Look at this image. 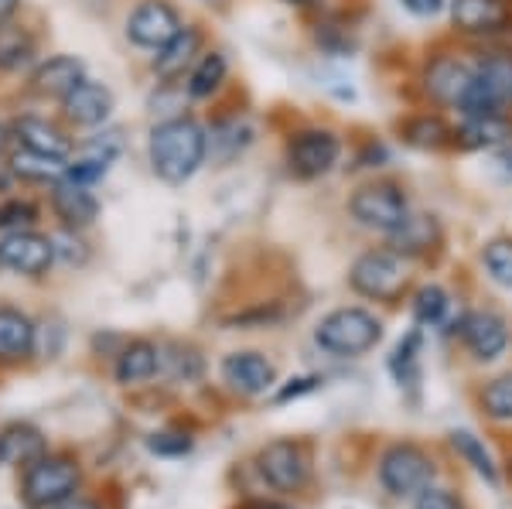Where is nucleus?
<instances>
[{"instance_id": "nucleus-1", "label": "nucleus", "mask_w": 512, "mask_h": 509, "mask_svg": "<svg viewBox=\"0 0 512 509\" xmlns=\"http://www.w3.org/2000/svg\"><path fill=\"white\" fill-rule=\"evenodd\" d=\"M147 164H151L158 182L171 188L188 185L209 164L205 123L192 113L154 120L151 134H147Z\"/></svg>"}, {"instance_id": "nucleus-2", "label": "nucleus", "mask_w": 512, "mask_h": 509, "mask_svg": "<svg viewBox=\"0 0 512 509\" xmlns=\"http://www.w3.org/2000/svg\"><path fill=\"white\" fill-rule=\"evenodd\" d=\"M472 45H461L454 38H441L434 45L424 48V55L414 65V100L424 106H434V110H444L454 117L461 96H465L468 82H472Z\"/></svg>"}, {"instance_id": "nucleus-3", "label": "nucleus", "mask_w": 512, "mask_h": 509, "mask_svg": "<svg viewBox=\"0 0 512 509\" xmlns=\"http://www.w3.org/2000/svg\"><path fill=\"white\" fill-rule=\"evenodd\" d=\"M414 209L417 205L414 195H410V185L400 182L396 175L362 178V182L352 185L349 199H345L349 223L362 233L376 236V240H386L390 233H396Z\"/></svg>"}, {"instance_id": "nucleus-4", "label": "nucleus", "mask_w": 512, "mask_h": 509, "mask_svg": "<svg viewBox=\"0 0 512 509\" xmlns=\"http://www.w3.org/2000/svg\"><path fill=\"white\" fill-rule=\"evenodd\" d=\"M472 82L454 117H512V41L472 48Z\"/></svg>"}, {"instance_id": "nucleus-5", "label": "nucleus", "mask_w": 512, "mask_h": 509, "mask_svg": "<svg viewBox=\"0 0 512 509\" xmlns=\"http://www.w3.org/2000/svg\"><path fill=\"white\" fill-rule=\"evenodd\" d=\"M345 158H349V137L335 123H297L284 137V168L294 182H321L345 168Z\"/></svg>"}, {"instance_id": "nucleus-6", "label": "nucleus", "mask_w": 512, "mask_h": 509, "mask_svg": "<svg viewBox=\"0 0 512 509\" xmlns=\"http://www.w3.org/2000/svg\"><path fill=\"white\" fill-rule=\"evenodd\" d=\"M410 270H414L410 260H403L386 243H376L355 253L345 281H349V291L355 298L376 301V305H400L410 294V281H414Z\"/></svg>"}, {"instance_id": "nucleus-7", "label": "nucleus", "mask_w": 512, "mask_h": 509, "mask_svg": "<svg viewBox=\"0 0 512 509\" xmlns=\"http://www.w3.org/2000/svg\"><path fill=\"white\" fill-rule=\"evenodd\" d=\"M386 335L383 315L366 305H342L315 325V346L335 359H359L373 352Z\"/></svg>"}, {"instance_id": "nucleus-8", "label": "nucleus", "mask_w": 512, "mask_h": 509, "mask_svg": "<svg viewBox=\"0 0 512 509\" xmlns=\"http://www.w3.org/2000/svg\"><path fill=\"white\" fill-rule=\"evenodd\" d=\"M448 38L461 45L512 41V0H448Z\"/></svg>"}, {"instance_id": "nucleus-9", "label": "nucleus", "mask_w": 512, "mask_h": 509, "mask_svg": "<svg viewBox=\"0 0 512 509\" xmlns=\"http://www.w3.org/2000/svg\"><path fill=\"white\" fill-rule=\"evenodd\" d=\"M396 147H407L414 154H451L454 141V117L434 106L417 103L414 110L400 113L393 120Z\"/></svg>"}, {"instance_id": "nucleus-10", "label": "nucleus", "mask_w": 512, "mask_h": 509, "mask_svg": "<svg viewBox=\"0 0 512 509\" xmlns=\"http://www.w3.org/2000/svg\"><path fill=\"white\" fill-rule=\"evenodd\" d=\"M79 489V469L69 458H38L24 475V503L31 509H55Z\"/></svg>"}, {"instance_id": "nucleus-11", "label": "nucleus", "mask_w": 512, "mask_h": 509, "mask_svg": "<svg viewBox=\"0 0 512 509\" xmlns=\"http://www.w3.org/2000/svg\"><path fill=\"white\" fill-rule=\"evenodd\" d=\"M379 243H386L390 250L400 253L403 260H410V264H420V260H431L444 250V243H448V226H444L441 212L414 209L407 216V223Z\"/></svg>"}, {"instance_id": "nucleus-12", "label": "nucleus", "mask_w": 512, "mask_h": 509, "mask_svg": "<svg viewBox=\"0 0 512 509\" xmlns=\"http://www.w3.org/2000/svg\"><path fill=\"white\" fill-rule=\"evenodd\" d=\"M185 28V18L171 0H140L134 11L127 14V41L144 52H161L178 31Z\"/></svg>"}, {"instance_id": "nucleus-13", "label": "nucleus", "mask_w": 512, "mask_h": 509, "mask_svg": "<svg viewBox=\"0 0 512 509\" xmlns=\"http://www.w3.org/2000/svg\"><path fill=\"white\" fill-rule=\"evenodd\" d=\"M458 339L475 363H495V359L506 356L512 342V328L506 322V315H499L495 308H472L461 315Z\"/></svg>"}, {"instance_id": "nucleus-14", "label": "nucleus", "mask_w": 512, "mask_h": 509, "mask_svg": "<svg viewBox=\"0 0 512 509\" xmlns=\"http://www.w3.org/2000/svg\"><path fill=\"white\" fill-rule=\"evenodd\" d=\"M434 479V462L414 445H393L379 462V482L396 499L417 496Z\"/></svg>"}, {"instance_id": "nucleus-15", "label": "nucleus", "mask_w": 512, "mask_h": 509, "mask_svg": "<svg viewBox=\"0 0 512 509\" xmlns=\"http://www.w3.org/2000/svg\"><path fill=\"white\" fill-rule=\"evenodd\" d=\"M205 137H209V164L212 168H229V164L243 161L256 144V123L239 110L216 113L205 123Z\"/></svg>"}, {"instance_id": "nucleus-16", "label": "nucleus", "mask_w": 512, "mask_h": 509, "mask_svg": "<svg viewBox=\"0 0 512 509\" xmlns=\"http://www.w3.org/2000/svg\"><path fill=\"white\" fill-rule=\"evenodd\" d=\"M260 475H263V482L277 492L304 489V482H308V475H311L308 448L291 438L270 441V445L260 451Z\"/></svg>"}, {"instance_id": "nucleus-17", "label": "nucleus", "mask_w": 512, "mask_h": 509, "mask_svg": "<svg viewBox=\"0 0 512 509\" xmlns=\"http://www.w3.org/2000/svg\"><path fill=\"white\" fill-rule=\"evenodd\" d=\"M120 154H123V130L120 127L99 130L96 137H89V141L82 144V151L76 154V158L69 161L65 178L93 188L96 182H103V178L110 175L113 161H117Z\"/></svg>"}, {"instance_id": "nucleus-18", "label": "nucleus", "mask_w": 512, "mask_h": 509, "mask_svg": "<svg viewBox=\"0 0 512 509\" xmlns=\"http://www.w3.org/2000/svg\"><path fill=\"white\" fill-rule=\"evenodd\" d=\"M52 264H55L52 236H41L35 229L0 236V267L14 270V274H24V277H38Z\"/></svg>"}, {"instance_id": "nucleus-19", "label": "nucleus", "mask_w": 512, "mask_h": 509, "mask_svg": "<svg viewBox=\"0 0 512 509\" xmlns=\"http://www.w3.org/2000/svg\"><path fill=\"white\" fill-rule=\"evenodd\" d=\"M222 380L226 387L239 393V397H260L277 383V369L263 352L256 349H243V352H229L222 359Z\"/></svg>"}, {"instance_id": "nucleus-20", "label": "nucleus", "mask_w": 512, "mask_h": 509, "mask_svg": "<svg viewBox=\"0 0 512 509\" xmlns=\"http://www.w3.org/2000/svg\"><path fill=\"white\" fill-rule=\"evenodd\" d=\"M117 110V96L106 82L82 79L76 89L62 100V113L76 127H106Z\"/></svg>"}, {"instance_id": "nucleus-21", "label": "nucleus", "mask_w": 512, "mask_h": 509, "mask_svg": "<svg viewBox=\"0 0 512 509\" xmlns=\"http://www.w3.org/2000/svg\"><path fill=\"white\" fill-rule=\"evenodd\" d=\"M512 137V117H454L451 154H492Z\"/></svg>"}, {"instance_id": "nucleus-22", "label": "nucleus", "mask_w": 512, "mask_h": 509, "mask_svg": "<svg viewBox=\"0 0 512 509\" xmlns=\"http://www.w3.org/2000/svg\"><path fill=\"white\" fill-rule=\"evenodd\" d=\"M205 52V35L198 24H185L161 52H154V76L158 82H181L188 76V69L198 62V55Z\"/></svg>"}, {"instance_id": "nucleus-23", "label": "nucleus", "mask_w": 512, "mask_h": 509, "mask_svg": "<svg viewBox=\"0 0 512 509\" xmlns=\"http://www.w3.org/2000/svg\"><path fill=\"white\" fill-rule=\"evenodd\" d=\"M229 72H233L229 55L222 52V48H205V52L198 55V62L188 69V76L181 79L188 103H212L216 100L222 89H226Z\"/></svg>"}, {"instance_id": "nucleus-24", "label": "nucleus", "mask_w": 512, "mask_h": 509, "mask_svg": "<svg viewBox=\"0 0 512 509\" xmlns=\"http://www.w3.org/2000/svg\"><path fill=\"white\" fill-rule=\"evenodd\" d=\"M311 45L321 59L332 62H349L362 52V35L352 21H345L342 14H321L311 24Z\"/></svg>"}, {"instance_id": "nucleus-25", "label": "nucleus", "mask_w": 512, "mask_h": 509, "mask_svg": "<svg viewBox=\"0 0 512 509\" xmlns=\"http://www.w3.org/2000/svg\"><path fill=\"white\" fill-rule=\"evenodd\" d=\"M52 209L62 219V226L76 229V233L89 229L99 219V199L93 195V188L72 182V178H62V182L52 185Z\"/></svg>"}, {"instance_id": "nucleus-26", "label": "nucleus", "mask_w": 512, "mask_h": 509, "mask_svg": "<svg viewBox=\"0 0 512 509\" xmlns=\"http://www.w3.org/2000/svg\"><path fill=\"white\" fill-rule=\"evenodd\" d=\"M345 168L352 175L373 178V175H390L396 168V141L383 134H366L349 141V158H345Z\"/></svg>"}, {"instance_id": "nucleus-27", "label": "nucleus", "mask_w": 512, "mask_h": 509, "mask_svg": "<svg viewBox=\"0 0 512 509\" xmlns=\"http://www.w3.org/2000/svg\"><path fill=\"white\" fill-rule=\"evenodd\" d=\"M86 79V65L76 55H52L48 62H41L31 76V86H35L38 96H48V100H65L79 82Z\"/></svg>"}, {"instance_id": "nucleus-28", "label": "nucleus", "mask_w": 512, "mask_h": 509, "mask_svg": "<svg viewBox=\"0 0 512 509\" xmlns=\"http://www.w3.org/2000/svg\"><path fill=\"white\" fill-rule=\"evenodd\" d=\"M161 373V346L147 339H134L120 349L117 356V383L134 387V383H147Z\"/></svg>"}, {"instance_id": "nucleus-29", "label": "nucleus", "mask_w": 512, "mask_h": 509, "mask_svg": "<svg viewBox=\"0 0 512 509\" xmlns=\"http://www.w3.org/2000/svg\"><path fill=\"white\" fill-rule=\"evenodd\" d=\"M451 311H454L451 291L437 281H424L410 294V315H414V325L420 328H437V332H441V328L448 325Z\"/></svg>"}, {"instance_id": "nucleus-30", "label": "nucleus", "mask_w": 512, "mask_h": 509, "mask_svg": "<svg viewBox=\"0 0 512 509\" xmlns=\"http://www.w3.org/2000/svg\"><path fill=\"white\" fill-rule=\"evenodd\" d=\"M7 168L14 171V178L21 182H35V185H55L65 178L69 171V161L65 158H52V154H41V151H31V147H18L7 161Z\"/></svg>"}, {"instance_id": "nucleus-31", "label": "nucleus", "mask_w": 512, "mask_h": 509, "mask_svg": "<svg viewBox=\"0 0 512 509\" xmlns=\"http://www.w3.org/2000/svg\"><path fill=\"white\" fill-rule=\"evenodd\" d=\"M14 137L21 141V147H31V151H41V154H52V158L69 161V154H72L69 137H65L55 123H48L41 117H21L18 123H14Z\"/></svg>"}, {"instance_id": "nucleus-32", "label": "nucleus", "mask_w": 512, "mask_h": 509, "mask_svg": "<svg viewBox=\"0 0 512 509\" xmlns=\"http://www.w3.org/2000/svg\"><path fill=\"white\" fill-rule=\"evenodd\" d=\"M38 328L24 311L18 308H0V359H21L35 349Z\"/></svg>"}, {"instance_id": "nucleus-33", "label": "nucleus", "mask_w": 512, "mask_h": 509, "mask_svg": "<svg viewBox=\"0 0 512 509\" xmlns=\"http://www.w3.org/2000/svg\"><path fill=\"white\" fill-rule=\"evenodd\" d=\"M420 356H424V328L414 325L400 342L393 346L386 369L396 380V387H417L420 383Z\"/></svg>"}, {"instance_id": "nucleus-34", "label": "nucleus", "mask_w": 512, "mask_h": 509, "mask_svg": "<svg viewBox=\"0 0 512 509\" xmlns=\"http://www.w3.org/2000/svg\"><path fill=\"white\" fill-rule=\"evenodd\" d=\"M478 264L495 287L512 291V233L489 236L478 250Z\"/></svg>"}, {"instance_id": "nucleus-35", "label": "nucleus", "mask_w": 512, "mask_h": 509, "mask_svg": "<svg viewBox=\"0 0 512 509\" xmlns=\"http://www.w3.org/2000/svg\"><path fill=\"white\" fill-rule=\"evenodd\" d=\"M0 451H4V462L31 465L38 458H45V438L31 424H11V428L0 434Z\"/></svg>"}, {"instance_id": "nucleus-36", "label": "nucleus", "mask_w": 512, "mask_h": 509, "mask_svg": "<svg viewBox=\"0 0 512 509\" xmlns=\"http://www.w3.org/2000/svg\"><path fill=\"white\" fill-rule=\"evenodd\" d=\"M35 62V38L18 24H0V72H21Z\"/></svg>"}, {"instance_id": "nucleus-37", "label": "nucleus", "mask_w": 512, "mask_h": 509, "mask_svg": "<svg viewBox=\"0 0 512 509\" xmlns=\"http://www.w3.org/2000/svg\"><path fill=\"white\" fill-rule=\"evenodd\" d=\"M451 445H454V451H458V455L465 458V462L472 465L478 475H482L485 482H492V486L499 482V469H495L489 448H485L472 431H454L451 434Z\"/></svg>"}, {"instance_id": "nucleus-38", "label": "nucleus", "mask_w": 512, "mask_h": 509, "mask_svg": "<svg viewBox=\"0 0 512 509\" xmlns=\"http://www.w3.org/2000/svg\"><path fill=\"white\" fill-rule=\"evenodd\" d=\"M478 404L492 421L512 424V373H502L485 383L482 393H478Z\"/></svg>"}, {"instance_id": "nucleus-39", "label": "nucleus", "mask_w": 512, "mask_h": 509, "mask_svg": "<svg viewBox=\"0 0 512 509\" xmlns=\"http://www.w3.org/2000/svg\"><path fill=\"white\" fill-rule=\"evenodd\" d=\"M161 373H168L171 380H198L202 376V356H198V349L192 346H164L161 349Z\"/></svg>"}, {"instance_id": "nucleus-40", "label": "nucleus", "mask_w": 512, "mask_h": 509, "mask_svg": "<svg viewBox=\"0 0 512 509\" xmlns=\"http://www.w3.org/2000/svg\"><path fill=\"white\" fill-rule=\"evenodd\" d=\"M38 223V209L28 199H7L0 202V233H21Z\"/></svg>"}, {"instance_id": "nucleus-41", "label": "nucleus", "mask_w": 512, "mask_h": 509, "mask_svg": "<svg viewBox=\"0 0 512 509\" xmlns=\"http://www.w3.org/2000/svg\"><path fill=\"white\" fill-rule=\"evenodd\" d=\"M52 246H55V260L62 257L65 264H86V257H89L86 243L79 240L76 229H65V233L52 236Z\"/></svg>"}, {"instance_id": "nucleus-42", "label": "nucleus", "mask_w": 512, "mask_h": 509, "mask_svg": "<svg viewBox=\"0 0 512 509\" xmlns=\"http://www.w3.org/2000/svg\"><path fill=\"white\" fill-rule=\"evenodd\" d=\"M147 448L154 451V455H185V451H192V438L188 434H178V431H161V434H151L147 438Z\"/></svg>"}, {"instance_id": "nucleus-43", "label": "nucleus", "mask_w": 512, "mask_h": 509, "mask_svg": "<svg viewBox=\"0 0 512 509\" xmlns=\"http://www.w3.org/2000/svg\"><path fill=\"white\" fill-rule=\"evenodd\" d=\"M485 164H489V171H492L495 182L512 188V137H509L506 144L495 147L492 154H485Z\"/></svg>"}, {"instance_id": "nucleus-44", "label": "nucleus", "mask_w": 512, "mask_h": 509, "mask_svg": "<svg viewBox=\"0 0 512 509\" xmlns=\"http://www.w3.org/2000/svg\"><path fill=\"white\" fill-rule=\"evenodd\" d=\"M396 4L414 21H437L448 14V0H396Z\"/></svg>"}, {"instance_id": "nucleus-45", "label": "nucleus", "mask_w": 512, "mask_h": 509, "mask_svg": "<svg viewBox=\"0 0 512 509\" xmlns=\"http://www.w3.org/2000/svg\"><path fill=\"white\" fill-rule=\"evenodd\" d=\"M321 383H325V380H321V376H294V380H287L284 387L277 390L274 404H287V400H297V397H304V393L318 390Z\"/></svg>"}, {"instance_id": "nucleus-46", "label": "nucleus", "mask_w": 512, "mask_h": 509, "mask_svg": "<svg viewBox=\"0 0 512 509\" xmlns=\"http://www.w3.org/2000/svg\"><path fill=\"white\" fill-rule=\"evenodd\" d=\"M414 509H465V506H461L448 489H434V486H427V489H420V492H417V503H414Z\"/></svg>"}, {"instance_id": "nucleus-47", "label": "nucleus", "mask_w": 512, "mask_h": 509, "mask_svg": "<svg viewBox=\"0 0 512 509\" xmlns=\"http://www.w3.org/2000/svg\"><path fill=\"white\" fill-rule=\"evenodd\" d=\"M18 7H21V0H0V24H7L18 14Z\"/></svg>"}, {"instance_id": "nucleus-48", "label": "nucleus", "mask_w": 512, "mask_h": 509, "mask_svg": "<svg viewBox=\"0 0 512 509\" xmlns=\"http://www.w3.org/2000/svg\"><path fill=\"white\" fill-rule=\"evenodd\" d=\"M280 4L297 7V11H321V4H325V0H280Z\"/></svg>"}, {"instance_id": "nucleus-49", "label": "nucleus", "mask_w": 512, "mask_h": 509, "mask_svg": "<svg viewBox=\"0 0 512 509\" xmlns=\"http://www.w3.org/2000/svg\"><path fill=\"white\" fill-rule=\"evenodd\" d=\"M55 509H99V503H93V499H79V496H72V499H65L62 506H55Z\"/></svg>"}, {"instance_id": "nucleus-50", "label": "nucleus", "mask_w": 512, "mask_h": 509, "mask_svg": "<svg viewBox=\"0 0 512 509\" xmlns=\"http://www.w3.org/2000/svg\"><path fill=\"white\" fill-rule=\"evenodd\" d=\"M11 182H14V171L7 168V164H0V192H7V188H11Z\"/></svg>"}, {"instance_id": "nucleus-51", "label": "nucleus", "mask_w": 512, "mask_h": 509, "mask_svg": "<svg viewBox=\"0 0 512 509\" xmlns=\"http://www.w3.org/2000/svg\"><path fill=\"white\" fill-rule=\"evenodd\" d=\"M7 141H11V130L0 123V154H4V147H7Z\"/></svg>"}, {"instance_id": "nucleus-52", "label": "nucleus", "mask_w": 512, "mask_h": 509, "mask_svg": "<svg viewBox=\"0 0 512 509\" xmlns=\"http://www.w3.org/2000/svg\"><path fill=\"white\" fill-rule=\"evenodd\" d=\"M0 462H4V451H0Z\"/></svg>"}]
</instances>
